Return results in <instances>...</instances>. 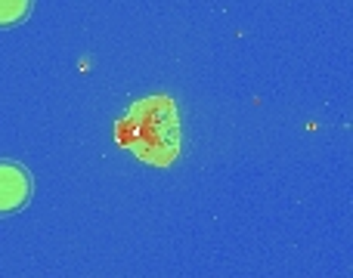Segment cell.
I'll use <instances>...</instances> for the list:
<instances>
[{"instance_id": "obj_1", "label": "cell", "mask_w": 353, "mask_h": 278, "mask_svg": "<svg viewBox=\"0 0 353 278\" xmlns=\"http://www.w3.org/2000/svg\"><path fill=\"white\" fill-rule=\"evenodd\" d=\"M31 195H34V180L28 167L16 161H0V217L28 207Z\"/></svg>"}, {"instance_id": "obj_2", "label": "cell", "mask_w": 353, "mask_h": 278, "mask_svg": "<svg viewBox=\"0 0 353 278\" xmlns=\"http://www.w3.org/2000/svg\"><path fill=\"white\" fill-rule=\"evenodd\" d=\"M34 10V0H0V28H16Z\"/></svg>"}]
</instances>
